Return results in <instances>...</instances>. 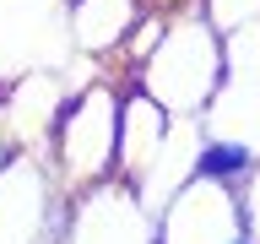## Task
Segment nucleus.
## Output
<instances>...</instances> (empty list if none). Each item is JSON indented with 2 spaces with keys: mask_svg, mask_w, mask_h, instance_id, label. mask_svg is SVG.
Returning a JSON list of instances; mask_svg holds the SVG:
<instances>
[{
  "mask_svg": "<svg viewBox=\"0 0 260 244\" xmlns=\"http://www.w3.org/2000/svg\"><path fill=\"white\" fill-rule=\"evenodd\" d=\"M157 244H260L244 223V195L195 174L157 211Z\"/></svg>",
  "mask_w": 260,
  "mask_h": 244,
  "instance_id": "4",
  "label": "nucleus"
},
{
  "mask_svg": "<svg viewBox=\"0 0 260 244\" xmlns=\"http://www.w3.org/2000/svg\"><path fill=\"white\" fill-rule=\"evenodd\" d=\"M222 65H228V76L260 81V16H249V22L222 33Z\"/></svg>",
  "mask_w": 260,
  "mask_h": 244,
  "instance_id": "12",
  "label": "nucleus"
},
{
  "mask_svg": "<svg viewBox=\"0 0 260 244\" xmlns=\"http://www.w3.org/2000/svg\"><path fill=\"white\" fill-rule=\"evenodd\" d=\"M244 223H249V233L260 239V158H255V174H249V185H244Z\"/></svg>",
  "mask_w": 260,
  "mask_h": 244,
  "instance_id": "14",
  "label": "nucleus"
},
{
  "mask_svg": "<svg viewBox=\"0 0 260 244\" xmlns=\"http://www.w3.org/2000/svg\"><path fill=\"white\" fill-rule=\"evenodd\" d=\"M228 65H222V33L206 16L201 0H179L168 11V27H162L157 49L146 54L130 81L152 93L168 114H201L211 103V93L222 87Z\"/></svg>",
  "mask_w": 260,
  "mask_h": 244,
  "instance_id": "1",
  "label": "nucleus"
},
{
  "mask_svg": "<svg viewBox=\"0 0 260 244\" xmlns=\"http://www.w3.org/2000/svg\"><path fill=\"white\" fill-rule=\"evenodd\" d=\"M119 76H87L65 93L44 146V163L65 195L119 174Z\"/></svg>",
  "mask_w": 260,
  "mask_h": 244,
  "instance_id": "2",
  "label": "nucleus"
},
{
  "mask_svg": "<svg viewBox=\"0 0 260 244\" xmlns=\"http://www.w3.org/2000/svg\"><path fill=\"white\" fill-rule=\"evenodd\" d=\"M71 195L54 185L44 158L16 152L0 163V244H65Z\"/></svg>",
  "mask_w": 260,
  "mask_h": 244,
  "instance_id": "3",
  "label": "nucleus"
},
{
  "mask_svg": "<svg viewBox=\"0 0 260 244\" xmlns=\"http://www.w3.org/2000/svg\"><path fill=\"white\" fill-rule=\"evenodd\" d=\"M168 125H174V114L162 109L152 93H141L136 81L119 93V179L136 185V179L152 168V158H157Z\"/></svg>",
  "mask_w": 260,
  "mask_h": 244,
  "instance_id": "8",
  "label": "nucleus"
},
{
  "mask_svg": "<svg viewBox=\"0 0 260 244\" xmlns=\"http://www.w3.org/2000/svg\"><path fill=\"white\" fill-rule=\"evenodd\" d=\"M206 6V16L217 22V33L239 27V22H249V16H260V0H201Z\"/></svg>",
  "mask_w": 260,
  "mask_h": 244,
  "instance_id": "13",
  "label": "nucleus"
},
{
  "mask_svg": "<svg viewBox=\"0 0 260 244\" xmlns=\"http://www.w3.org/2000/svg\"><path fill=\"white\" fill-rule=\"evenodd\" d=\"M152 0H65V22H71V44L92 65H109L130 27L146 16Z\"/></svg>",
  "mask_w": 260,
  "mask_h": 244,
  "instance_id": "7",
  "label": "nucleus"
},
{
  "mask_svg": "<svg viewBox=\"0 0 260 244\" xmlns=\"http://www.w3.org/2000/svg\"><path fill=\"white\" fill-rule=\"evenodd\" d=\"M195 152H201V114H174V125L162 136L152 168L136 179V195H141V206L152 211V217L168 206V195H174L184 179H195Z\"/></svg>",
  "mask_w": 260,
  "mask_h": 244,
  "instance_id": "9",
  "label": "nucleus"
},
{
  "mask_svg": "<svg viewBox=\"0 0 260 244\" xmlns=\"http://www.w3.org/2000/svg\"><path fill=\"white\" fill-rule=\"evenodd\" d=\"M255 146H244V141H228V136H206L201 130V152H195V174H206L217 179V185H228V190H239L249 185V174H255Z\"/></svg>",
  "mask_w": 260,
  "mask_h": 244,
  "instance_id": "11",
  "label": "nucleus"
},
{
  "mask_svg": "<svg viewBox=\"0 0 260 244\" xmlns=\"http://www.w3.org/2000/svg\"><path fill=\"white\" fill-rule=\"evenodd\" d=\"M201 130L206 136H228V141H244V146L260 152V81L222 76V87L201 109Z\"/></svg>",
  "mask_w": 260,
  "mask_h": 244,
  "instance_id": "10",
  "label": "nucleus"
},
{
  "mask_svg": "<svg viewBox=\"0 0 260 244\" xmlns=\"http://www.w3.org/2000/svg\"><path fill=\"white\" fill-rule=\"evenodd\" d=\"M65 244H157V217L141 206L130 179H103L92 190L71 195Z\"/></svg>",
  "mask_w": 260,
  "mask_h": 244,
  "instance_id": "5",
  "label": "nucleus"
},
{
  "mask_svg": "<svg viewBox=\"0 0 260 244\" xmlns=\"http://www.w3.org/2000/svg\"><path fill=\"white\" fill-rule=\"evenodd\" d=\"M65 93H71V87H65L60 76H44V71L6 81V93H0V125H6V136H11L16 152L44 158L49 130H54V114H60Z\"/></svg>",
  "mask_w": 260,
  "mask_h": 244,
  "instance_id": "6",
  "label": "nucleus"
}]
</instances>
